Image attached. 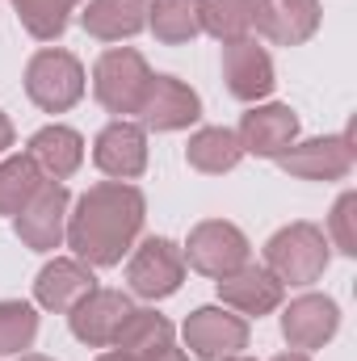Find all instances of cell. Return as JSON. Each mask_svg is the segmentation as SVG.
Listing matches in <instances>:
<instances>
[{"instance_id": "cell-33", "label": "cell", "mask_w": 357, "mask_h": 361, "mask_svg": "<svg viewBox=\"0 0 357 361\" xmlns=\"http://www.w3.org/2000/svg\"><path fill=\"white\" fill-rule=\"evenodd\" d=\"M97 361H122V357H118V353H101Z\"/></svg>"}, {"instance_id": "cell-29", "label": "cell", "mask_w": 357, "mask_h": 361, "mask_svg": "<svg viewBox=\"0 0 357 361\" xmlns=\"http://www.w3.org/2000/svg\"><path fill=\"white\" fill-rule=\"evenodd\" d=\"M13 139H17V130H13V122H8V114L0 109V160L8 156V147H13Z\"/></svg>"}, {"instance_id": "cell-5", "label": "cell", "mask_w": 357, "mask_h": 361, "mask_svg": "<svg viewBox=\"0 0 357 361\" xmlns=\"http://www.w3.org/2000/svg\"><path fill=\"white\" fill-rule=\"evenodd\" d=\"M126 281H131V294L147 298V302H160V298H173L185 281V257H181V244L164 240V235H147L131 248L126 257Z\"/></svg>"}, {"instance_id": "cell-31", "label": "cell", "mask_w": 357, "mask_h": 361, "mask_svg": "<svg viewBox=\"0 0 357 361\" xmlns=\"http://www.w3.org/2000/svg\"><path fill=\"white\" fill-rule=\"evenodd\" d=\"M273 361H311L307 353H298V349H290V353H277Z\"/></svg>"}, {"instance_id": "cell-3", "label": "cell", "mask_w": 357, "mask_h": 361, "mask_svg": "<svg viewBox=\"0 0 357 361\" xmlns=\"http://www.w3.org/2000/svg\"><path fill=\"white\" fill-rule=\"evenodd\" d=\"M89 89L85 63L63 51V47H42L30 55L25 63V97L42 109V114H68L72 105H80V97Z\"/></svg>"}, {"instance_id": "cell-18", "label": "cell", "mask_w": 357, "mask_h": 361, "mask_svg": "<svg viewBox=\"0 0 357 361\" xmlns=\"http://www.w3.org/2000/svg\"><path fill=\"white\" fill-rule=\"evenodd\" d=\"M324 21L320 0H257V34L273 47H303Z\"/></svg>"}, {"instance_id": "cell-14", "label": "cell", "mask_w": 357, "mask_h": 361, "mask_svg": "<svg viewBox=\"0 0 357 361\" xmlns=\"http://www.w3.org/2000/svg\"><path fill=\"white\" fill-rule=\"evenodd\" d=\"M223 80H227V92L236 101H244V105H257L277 89L273 59H269V51L257 38L223 42Z\"/></svg>"}, {"instance_id": "cell-17", "label": "cell", "mask_w": 357, "mask_h": 361, "mask_svg": "<svg viewBox=\"0 0 357 361\" xmlns=\"http://www.w3.org/2000/svg\"><path fill=\"white\" fill-rule=\"evenodd\" d=\"M89 290H97V269H89L76 257H55L34 277V302L55 315H68Z\"/></svg>"}, {"instance_id": "cell-24", "label": "cell", "mask_w": 357, "mask_h": 361, "mask_svg": "<svg viewBox=\"0 0 357 361\" xmlns=\"http://www.w3.org/2000/svg\"><path fill=\"white\" fill-rule=\"evenodd\" d=\"M147 30L164 47H185L202 34L198 0H147Z\"/></svg>"}, {"instance_id": "cell-13", "label": "cell", "mask_w": 357, "mask_h": 361, "mask_svg": "<svg viewBox=\"0 0 357 361\" xmlns=\"http://www.w3.org/2000/svg\"><path fill=\"white\" fill-rule=\"evenodd\" d=\"M244 156H261V160H277L290 143H298V114L282 101H257L248 105V114L236 126Z\"/></svg>"}, {"instance_id": "cell-32", "label": "cell", "mask_w": 357, "mask_h": 361, "mask_svg": "<svg viewBox=\"0 0 357 361\" xmlns=\"http://www.w3.org/2000/svg\"><path fill=\"white\" fill-rule=\"evenodd\" d=\"M17 361H55V357H42V353H21Z\"/></svg>"}, {"instance_id": "cell-26", "label": "cell", "mask_w": 357, "mask_h": 361, "mask_svg": "<svg viewBox=\"0 0 357 361\" xmlns=\"http://www.w3.org/2000/svg\"><path fill=\"white\" fill-rule=\"evenodd\" d=\"M42 180L47 177L38 173V164H34L25 152L4 156V160H0V214L17 219V210L34 197V189H38Z\"/></svg>"}, {"instance_id": "cell-25", "label": "cell", "mask_w": 357, "mask_h": 361, "mask_svg": "<svg viewBox=\"0 0 357 361\" xmlns=\"http://www.w3.org/2000/svg\"><path fill=\"white\" fill-rule=\"evenodd\" d=\"M13 8H17V21H21V30L30 38L55 42V38H63V30H68L72 13L80 8V0H13Z\"/></svg>"}, {"instance_id": "cell-12", "label": "cell", "mask_w": 357, "mask_h": 361, "mask_svg": "<svg viewBox=\"0 0 357 361\" xmlns=\"http://www.w3.org/2000/svg\"><path fill=\"white\" fill-rule=\"evenodd\" d=\"M92 164L109 180H135L147 173V130L131 118H114L92 139Z\"/></svg>"}, {"instance_id": "cell-20", "label": "cell", "mask_w": 357, "mask_h": 361, "mask_svg": "<svg viewBox=\"0 0 357 361\" xmlns=\"http://www.w3.org/2000/svg\"><path fill=\"white\" fill-rule=\"evenodd\" d=\"M169 345H177L173 319L160 315V311H152V307H135L126 315V324L118 328V336H114L109 349L122 361H143V357H152V353H160V349H169Z\"/></svg>"}, {"instance_id": "cell-6", "label": "cell", "mask_w": 357, "mask_h": 361, "mask_svg": "<svg viewBox=\"0 0 357 361\" xmlns=\"http://www.w3.org/2000/svg\"><path fill=\"white\" fill-rule=\"evenodd\" d=\"M248 252H253L248 235H244L236 223H227V219H206V223H198V227L189 231L185 248H181V257H185L189 269L202 273V277H214V281L240 269V265L248 261Z\"/></svg>"}, {"instance_id": "cell-30", "label": "cell", "mask_w": 357, "mask_h": 361, "mask_svg": "<svg viewBox=\"0 0 357 361\" xmlns=\"http://www.w3.org/2000/svg\"><path fill=\"white\" fill-rule=\"evenodd\" d=\"M143 361H189V353L177 349V345H169V349H160V353H152V357H143Z\"/></svg>"}, {"instance_id": "cell-28", "label": "cell", "mask_w": 357, "mask_h": 361, "mask_svg": "<svg viewBox=\"0 0 357 361\" xmlns=\"http://www.w3.org/2000/svg\"><path fill=\"white\" fill-rule=\"evenodd\" d=\"M328 244L337 248V252H345V257H357V193H341L337 197V206H332V214H328Z\"/></svg>"}, {"instance_id": "cell-21", "label": "cell", "mask_w": 357, "mask_h": 361, "mask_svg": "<svg viewBox=\"0 0 357 361\" xmlns=\"http://www.w3.org/2000/svg\"><path fill=\"white\" fill-rule=\"evenodd\" d=\"M80 25L97 42H126L147 30V0H89Z\"/></svg>"}, {"instance_id": "cell-11", "label": "cell", "mask_w": 357, "mask_h": 361, "mask_svg": "<svg viewBox=\"0 0 357 361\" xmlns=\"http://www.w3.org/2000/svg\"><path fill=\"white\" fill-rule=\"evenodd\" d=\"M131 311H135V302H131L126 290L97 286V290H89V294L68 311V328H72V336H76L80 345H89V349H109Z\"/></svg>"}, {"instance_id": "cell-8", "label": "cell", "mask_w": 357, "mask_h": 361, "mask_svg": "<svg viewBox=\"0 0 357 361\" xmlns=\"http://www.w3.org/2000/svg\"><path fill=\"white\" fill-rule=\"evenodd\" d=\"M357 147H353V130H341V135H320V139H303V143H290L282 156H277V169L290 173L298 180H345L353 173Z\"/></svg>"}, {"instance_id": "cell-15", "label": "cell", "mask_w": 357, "mask_h": 361, "mask_svg": "<svg viewBox=\"0 0 357 361\" xmlns=\"http://www.w3.org/2000/svg\"><path fill=\"white\" fill-rule=\"evenodd\" d=\"M337 328H341V307L328 294H298L294 302L282 307V336L298 353L324 349L337 336Z\"/></svg>"}, {"instance_id": "cell-16", "label": "cell", "mask_w": 357, "mask_h": 361, "mask_svg": "<svg viewBox=\"0 0 357 361\" xmlns=\"http://www.w3.org/2000/svg\"><path fill=\"white\" fill-rule=\"evenodd\" d=\"M282 298H286V286L265 269V265H253V261H244L236 273H227V277H219V302L227 307V311H236V315H244V319H261V315H273L277 307H282Z\"/></svg>"}, {"instance_id": "cell-9", "label": "cell", "mask_w": 357, "mask_h": 361, "mask_svg": "<svg viewBox=\"0 0 357 361\" xmlns=\"http://www.w3.org/2000/svg\"><path fill=\"white\" fill-rule=\"evenodd\" d=\"M181 336H185L189 357L227 361L248 349V319L236 315V311H227L223 302L219 307H198V311H189Z\"/></svg>"}, {"instance_id": "cell-1", "label": "cell", "mask_w": 357, "mask_h": 361, "mask_svg": "<svg viewBox=\"0 0 357 361\" xmlns=\"http://www.w3.org/2000/svg\"><path fill=\"white\" fill-rule=\"evenodd\" d=\"M147 202L131 180H97L72 202L63 244L89 269H114L139 244Z\"/></svg>"}, {"instance_id": "cell-23", "label": "cell", "mask_w": 357, "mask_h": 361, "mask_svg": "<svg viewBox=\"0 0 357 361\" xmlns=\"http://www.w3.org/2000/svg\"><path fill=\"white\" fill-rule=\"evenodd\" d=\"M198 21H202V34H210L219 42L253 38L257 0H198Z\"/></svg>"}, {"instance_id": "cell-10", "label": "cell", "mask_w": 357, "mask_h": 361, "mask_svg": "<svg viewBox=\"0 0 357 361\" xmlns=\"http://www.w3.org/2000/svg\"><path fill=\"white\" fill-rule=\"evenodd\" d=\"M135 118H139L143 130H156V135L189 130L202 118V97L189 89L185 80H177V76H152L139 109H135Z\"/></svg>"}, {"instance_id": "cell-19", "label": "cell", "mask_w": 357, "mask_h": 361, "mask_svg": "<svg viewBox=\"0 0 357 361\" xmlns=\"http://www.w3.org/2000/svg\"><path fill=\"white\" fill-rule=\"evenodd\" d=\"M25 156L38 164V173L47 180H68V177H76L80 164H85V135L72 130V126L51 122V126H42V130L30 135Z\"/></svg>"}, {"instance_id": "cell-2", "label": "cell", "mask_w": 357, "mask_h": 361, "mask_svg": "<svg viewBox=\"0 0 357 361\" xmlns=\"http://www.w3.org/2000/svg\"><path fill=\"white\" fill-rule=\"evenodd\" d=\"M332 261V244L324 235V227L298 219L286 223L282 231H273L265 240V269L282 281V286H311L320 281Z\"/></svg>"}, {"instance_id": "cell-4", "label": "cell", "mask_w": 357, "mask_h": 361, "mask_svg": "<svg viewBox=\"0 0 357 361\" xmlns=\"http://www.w3.org/2000/svg\"><path fill=\"white\" fill-rule=\"evenodd\" d=\"M147 80H152V68L135 47H109L92 63V97L114 118H135V109L147 92Z\"/></svg>"}, {"instance_id": "cell-7", "label": "cell", "mask_w": 357, "mask_h": 361, "mask_svg": "<svg viewBox=\"0 0 357 361\" xmlns=\"http://www.w3.org/2000/svg\"><path fill=\"white\" fill-rule=\"evenodd\" d=\"M68 210H72V193L63 180H42L34 189V197L17 210L13 231L30 252H55L68 235Z\"/></svg>"}, {"instance_id": "cell-34", "label": "cell", "mask_w": 357, "mask_h": 361, "mask_svg": "<svg viewBox=\"0 0 357 361\" xmlns=\"http://www.w3.org/2000/svg\"><path fill=\"white\" fill-rule=\"evenodd\" d=\"M227 361H253V357H244V353H236V357H227Z\"/></svg>"}, {"instance_id": "cell-27", "label": "cell", "mask_w": 357, "mask_h": 361, "mask_svg": "<svg viewBox=\"0 0 357 361\" xmlns=\"http://www.w3.org/2000/svg\"><path fill=\"white\" fill-rule=\"evenodd\" d=\"M38 336V307L25 298H0V357H21Z\"/></svg>"}, {"instance_id": "cell-22", "label": "cell", "mask_w": 357, "mask_h": 361, "mask_svg": "<svg viewBox=\"0 0 357 361\" xmlns=\"http://www.w3.org/2000/svg\"><path fill=\"white\" fill-rule=\"evenodd\" d=\"M185 160H189V169H198L206 177H223V173H231L244 160V147H240L236 130H227V126H202V130L189 135Z\"/></svg>"}]
</instances>
